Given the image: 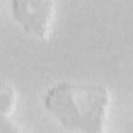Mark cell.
Returning a JSON list of instances; mask_svg holds the SVG:
<instances>
[{"instance_id": "cell-1", "label": "cell", "mask_w": 133, "mask_h": 133, "mask_svg": "<svg viewBox=\"0 0 133 133\" xmlns=\"http://www.w3.org/2000/svg\"><path fill=\"white\" fill-rule=\"evenodd\" d=\"M44 106L69 131L105 133L111 95L107 87L98 83L60 82L46 91Z\"/></svg>"}, {"instance_id": "cell-2", "label": "cell", "mask_w": 133, "mask_h": 133, "mask_svg": "<svg viewBox=\"0 0 133 133\" xmlns=\"http://www.w3.org/2000/svg\"><path fill=\"white\" fill-rule=\"evenodd\" d=\"M11 11L19 25L32 37L48 39L53 31L55 3L51 0H15Z\"/></svg>"}, {"instance_id": "cell-3", "label": "cell", "mask_w": 133, "mask_h": 133, "mask_svg": "<svg viewBox=\"0 0 133 133\" xmlns=\"http://www.w3.org/2000/svg\"><path fill=\"white\" fill-rule=\"evenodd\" d=\"M18 102L16 89L6 82H0V117H9Z\"/></svg>"}, {"instance_id": "cell-4", "label": "cell", "mask_w": 133, "mask_h": 133, "mask_svg": "<svg viewBox=\"0 0 133 133\" xmlns=\"http://www.w3.org/2000/svg\"><path fill=\"white\" fill-rule=\"evenodd\" d=\"M0 133H23L9 117H0Z\"/></svg>"}]
</instances>
